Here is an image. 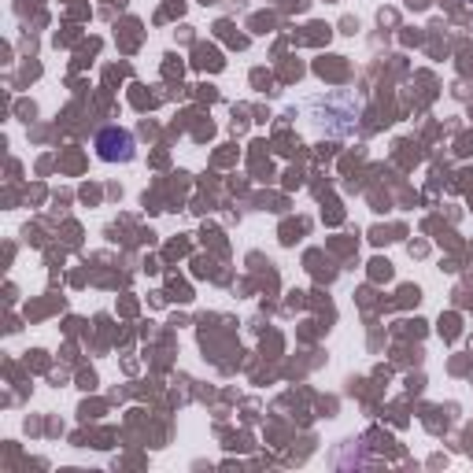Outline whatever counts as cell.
Segmentation results:
<instances>
[{
  "mask_svg": "<svg viewBox=\"0 0 473 473\" xmlns=\"http://www.w3.org/2000/svg\"><path fill=\"white\" fill-rule=\"evenodd\" d=\"M96 156L104 163H129L137 156V144H134V134L122 126H107L96 134Z\"/></svg>",
  "mask_w": 473,
  "mask_h": 473,
  "instance_id": "6da1fadb",
  "label": "cell"
}]
</instances>
